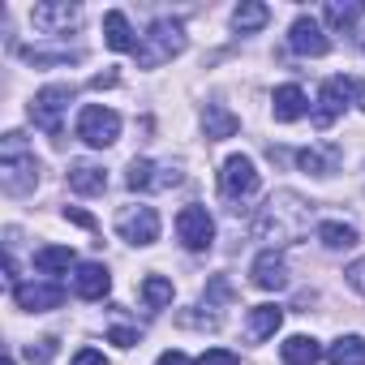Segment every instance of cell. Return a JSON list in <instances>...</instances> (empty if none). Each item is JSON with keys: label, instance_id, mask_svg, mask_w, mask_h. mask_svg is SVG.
<instances>
[{"label": "cell", "instance_id": "obj_14", "mask_svg": "<svg viewBox=\"0 0 365 365\" xmlns=\"http://www.w3.org/2000/svg\"><path fill=\"white\" fill-rule=\"evenodd\" d=\"M250 279H254V288H262V292L288 288V262H284V254H279V250H262V254L254 258V267H250Z\"/></svg>", "mask_w": 365, "mask_h": 365}, {"label": "cell", "instance_id": "obj_32", "mask_svg": "<svg viewBox=\"0 0 365 365\" xmlns=\"http://www.w3.org/2000/svg\"><path fill=\"white\" fill-rule=\"evenodd\" d=\"M73 365H112V361H108L99 348H78V352H73Z\"/></svg>", "mask_w": 365, "mask_h": 365}, {"label": "cell", "instance_id": "obj_39", "mask_svg": "<svg viewBox=\"0 0 365 365\" xmlns=\"http://www.w3.org/2000/svg\"><path fill=\"white\" fill-rule=\"evenodd\" d=\"M361 108H365V91H361Z\"/></svg>", "mask_w": 365, "mask_h": 365}, {"label": "cell", "instance_id": "obj_35", "mask_svg": "<svg viewBox=\"0 0 365 365\" xmlns=\"http://www.w3.org/2000/svg\"><path fill=\"white\" fill-rule=\"evenodd\" d=\"M155 365H194V361L180 352V348H172V352H159V361H155Z\"/></svg>", "mask_w": 365, "mask_h": 365}, {"label": "cell", "instance_id": "obj_31", "mask_svg": "<svg viewBox=\"0 0 365 365\" xmlns=\"http://www.w3.org/2000/svg\"><path fill=\"white\" fill-rule=\"evenodd\" d=\"M26 356H31V361H52V356H56V339L48 335V339H39V348L31 344V348H26Z\"/></svg>", "mask_w": 365, "mask_h": 365}, {"label": "cell", "instance_id": "obj_13", "mask_svg": "<svg viewBox=\"0 0 365 365\" xmlns=\"http://www.w3.org/2000/svg\"><path fill=\"white\" fill-rule=\"evenodd\" d=\"M14 301H18V309H26V314H43V309H56V305L65 301V288H61L56 279L18 284V288H14Z\"/></svg>", "mask_w": 365, "mask_h": 365}, {"label": "cell", "instance_id": "obj_5", "mask_svg": "<svg viewBox=\"0 0 365 365\" xmlns=\"http://www.w3.org/2000/svg\"><path fill=\"white\" fill-rule=\"evenodd\" d=\"M176 241L185 245L190 254L211 250V245H215V220H211V211L198 207V202L180 207V215H176Z\"/></svg>", "mask_w": 365, "mask_h": 365}, {"label": "cell", "instance_id": "obj_2", "mask_svg": "<svg viewBox=\"0 0 365 365\" xmlns=\"http://www.w3.org/2000/svg\"><path fill=\"white\" fill-rule=\"evenodd\" d=\"M0 185H5V194L22 198L39 185V159L35 150L26 146L22 133H5L0 138Z\"/></svg>", "mask_w": 365, "mask_h": 365}, {"label": "cell", "instance_id": "obj_15", "mask_svg": "<svg viewBox=\"0 0 365 365\" xmlns=\"http://www.w3.org/2000/svg\"><path fill=\"white\" fill-rule=\"evenodd\" d=\"M73 292H78L82 301H103V297L112 292L108 267H103V262H82V267L73 271Z\"/></svg>", "mask_w": 365, "mask_h": 365}, {"label": "cell", "instance_id": "obj_11", "mask_svg": "<svg viewBox=\"0 0 365 365\" xmlns=\"http://www.w3.org/2000/svg\"><path fill=\"white\" fill-rule=\"evenodd\" d=\"M82 22V9L69 5V0H43V5L31 9V26L39 35H69Z\"/></svg>", "mask_w": 365, "mask_h": 365}, {"label": "cell", "instance_id": "obj_34", "mask_svg": "<svg viewBox=\"0 0 365 365\" xmlns=\"http://www.w3.org/2000/svg\"><path fill=\"white\" fill-rule=\"evenodd\" d=\"M112 344L133 348V344H138V331H133V327H112Z\"/></svg>", "mask_w": 365, "mask_h": 365}, {"label": "cell", "instance_id": "obj_36", "mask_svg": "<svg viewBox=\"0 0 365 365\" xmlns=\"http://www.w3.org/2000/svg\"><path fill=\"white\" fill-rule=\"evenodd\" d=\"M65 220H69V224H78V228H95V220H91L86 211H78V207H65Z\"/></svg>", "mask_w": 365, "mask_h": 365}, {"label": "cell", "instance_id": "obj_37", "mask_svg": "<svg viewBox=\"0 0 365 365\" xmlns=\"http://www.w3.org/2000/svg\"><path fill=\"white\" fill-rule=\"evenodd\" d=\"M91 86H95V91H103V86H116V73H99Z\"/></svg>", "mask_w": 365, "mask_h": 365}, {"label": "cell", "instance_id": "obj_23", "mask_svg": "<svg viewBox=\"0 0 365 365\" xmlns=\"http://www.w3.org/2000/svg\"><path fill=\"white\" fill-rule=\"evenodd\" d=\"M318 241H322L327 250H352V245H356V228L344 224V220H322V224H318Z\"/></svg>", "mask_w": 365, "mask_h": 365}, {"label": "cell", "instance_id": "obj_6", "mask_svg": "<svg viewBox=\"0 0 365 365\" xmlns=\"http://www.w3.org/2000/svg\"><path fill=\"white\" fill-rule=\"evenodd\" d=\"M78 138H82L86 146L103 150V146H112V142L120 138V116H116L112 108H103V103H86V108L78 112Z\"/></svg>", "mask_w": 365, "mask_h": 365}, {"label": "cell", "instance_id": "obj_1", "mask_svg": "<svg viewBox=\"0 0 365 365\" xmlns=\"http://www.w3.org/2000/svg\"><path fill=\"white\" fill-rule=\"evenodd\" d=\"M309 224H314V207H309L301 194L279 190V194H271V202L258 211V220H254V237L267 241V250H279V245L301 241V237L309 232Z\"/></svg>", "mask_w": 365, "mask_h": 365}, {"label": "cell", "instance_id": "obj_38", "mask_svg": "<svg viewBox=\"0 0 365 365\" xmlns=\"http://www.w3.org/2000/svg\"><path fill=\"white\" fill-rule=\"evenodd\" d=\"M5 365H18V361H14V356H5Z\"/></svg>", "mask_w": 365, "mask_h": 365}, {"label": "cell", "instance_id": "obj_25", "mask_svg": "<svg viewBox=\"0 0 365 365\" xmlns=\"http://www.w3.org/2000/svg\"><path fill=\"white\" fill-rule=\"evenodd\" d=\"M331 365H365V339L361 335H339L327 352Z\"/></svg>", "mask_w": 365, "mask_h": 365}, {"label": "cell", "instance_id": "obj_28", "mask_svg": "<svg viewBox=\"0 0 365 365\" xmlns=\"http://www.w3.org/2000/svg\"><path fill=\"white\" fill-rule=\"evenodd\" d=\"M22 56H26L31 65H73V61H82V48H78V52H69V48H56V52H43V48H22Z\"/></svg>", "mask_w": 365, "mask_h": 365}, {"label": "cell", "instance_id": "obj_26", "mask_svg": "<svg viewBox=\"0 0 365 365\" xmlns=\"http://www.w3.org/2000/svg\"><path fill=\"white\" fill-rule=\"evenodd\" d=\"M267 18H271V9H267V5H258V0H245V5H237V9H232V26H237L241 35L262 31V26H267Z\"/></svg>", "mask_w": 365, "mask_h": 365}, {"label": "cell", "instance_id": "obj_30", "mask_svg": "<svg viewBox=\"0 0 365 365\" xmlns=\"http://www.w3.org/2000/svg\"><path fill=\"white\" fill-rule=\"evenodd\" d=\"M194 365H241V356H237V352H228V348H207Z\"/></svg>", "mask_w": 365, "mask_h": 365}, {"label": "cell", "instance_id": "obj_7", "mask_svg": "<svg viewBox=\"0 0 365 365\" xmlns=\"http://www.w3.org/2000/svg\"><path fill=\"white\" fill-rule=\"evenodd\" d=\"M352 95H356V82L352 78H327L322 91H318V103H314V125L318 129H331L344 116V108L352 103Z\"/></svg>", "mask_w": 365, "mask_h": 365}, {"label": "cell", "instance_id": "obj_29", "mask_svg": "<svg viewBox=\"0 0 365 365\" xmlns=\"http://www.w3.org/2000/svg\"><path fill=\"white\" fill-rule=\"evenodd\" d=\"M356 5H339V0H331L327 5V22L335 26V31H348V35H356Z\"/></svg>", "mask_w": 365, "mask_h": 365}, {"label": "cell", "instance_id": "obj_19", "mask_svg": "<svg viewBox=\"0 0 365 365\" xmlns=\"http://www.w3.org/2000/svg\"><path fill=\"white\" fill-rule=\"evenodd\" d=\"M103 39L112 52H138V39H133V26L120 9H108L103 14Z\"/></svg>", "mask_w": 365, "mask_h": 365}, {"label": "cell", "instance_id": "obj_4", "mask_svg": "<svg viewBox=\"0 0 365 365\" xmlns=\"http://www.w3.org/2000/svg\"><path fill=\"white\" fill-rule=\"evenodd\" d=\"M69 103H73V86H65V82H56V86H43V91H35V99H31V120L43 129V133H52V138H61V116L69 112Z\"/></svg>", "mask_w": 365, "mask_h": 365}, {"label": "cell", "instance_id": "obj_24", "mask_svg": "<svg viewBox=\"0 0 365 365\" xmlns=\"http://www.w3.org/2000/svg\"><path fill=\"white\" fill-rule=\"evenodd\" d=\"M73 262H78V258H73L69 245H43V250L35 254V267H39L43 275H65Z\"/></svg>", "mask_w": 365, "mask_h": 365}, {"label": "cell", "instance_id": "obj_33", "mask_svg": "<svg viewBox=\"0 0 365 365\" xmlns=\"http://www.w3.org/2000/svg\"><path fill=\"white\" fill-rule=\"evenodd\" d=\"M348 284H352V288L365 297V258H356V262L348 267Z\"/></svg>", "mask_w": 365, "mask_h": 365}, {"label": "cell", "instance_id": "obj_27", "mask_svg": "<svg viewBox=\"0 0 365 365\" xmlns=\"http://www.w3.org/2000/svg\"><path fill=\"white\" fill-rule=\"evenodd\" d=\"M172 297H176L172 279H163V275H146V279H142V301H146L150 309H163V305H172Z\"/></svg>", "mask_w": 365, "mask_h": 365}, {"label": "cell", "instance_id": "obj_9", "mask_svg": "<svg viewBox=\"0 0 365 365\" xmlns=\"http://www.w3.org/2000/svg\"><path fill=\"white\" fill-rule=\"evenodd\" d=\"M220 190L224 198L241 202V198H254L258 194V168L250 155H228L224 159V172H220Z\"/></svg>", "mask_w": 365, "mask_h": 365}, {"label": "cell", "instance_id": "obj_8", "mask_svg": "<svg viewBox=\"0 0 365 365\" xmlns=\"http://www.w3.org/2000/svg\"><path fill=\"white\" fill-rule=\"evenodd\" d=\"M116 232H120V241H129V245H155L159 241V211L155 207H120V215H116Z\"/></svg>", "mask_w": 365, "mask_h": 365}, {"label": "cell", "instance_id": "obj_16", "mask_svg": "<svg viewBox=\"0 0 365 365\" xmlns=\"http://www.w3.org/2000/svg\"><path fill=\"white\" fill-rule=\"evenodd\" d=\"M305 112H309V99H305V91H301L297 82L275 86V95H271V116H275L279 125H292V120H301Z\"/></svg>", "mask_w": 365, "mask_h": 365}, {"label": "cell", "instance_id": "obj_21", "mask_svg": "<svg viewBox=\"0 0 365 365\" xmlns=\"http://www.w3.org/2000/svg\"><path fill=\"white\" fill-rule=\"evenodd\" d=\"M202 129H207L211 142H220V138H232V133L241 129V120H237L224 103H207V112H202Z\"/></svg>", "mask_w": 365, "mask_h": 365}, {"label": "cell", "instance_id": "obj_17", "mask_svg": "<svg viewBox=\"0 0 365 365\" xmlns=\"http://www.w3.org/2000/svg\"><path fill=\"white\" fill-rule=\"evenodd\" d=\"M339 146H305V150H297V163H301V172H314V176H335L339 172Z\"/></svg>", "mask_w": 365, "mask_h": 365}, {"label": "cell", "instance_id": "obj_20", "mask_svg": "<svg viewBox=\"0 0 365 365\" xmlns=\"http://www.w3.org/2000/svg\"><path fill=\"white\" fill-rule=\"evenodd\" d=\"M279 356H284V365H318L322 361V344L314 335H292V339H284Z\"/></svg>", "mask_w": 365, "mask_h": 365}, {"label": "cell", "instance_id": "obj_22", "mask_svg": "<svg viewBox=\"0 0 365 365\" xmlns=\"http://www.w3.org/2000/svg\"><path fill=\"white\" fill-rule=\"evenodd\" d=\"M284 327V309L279 305H254L250 309V335L254 339H271Z\"/></svg>", "mask_w": 365, "mask_h": 365}, {"label": "cell", "instance_id": "obj_10", "mask_svg": "<svg viewBox=\"0 0 365 365\" xmlns=\"http://www.w3.org/2000/svg\"><path fill=\"white\" fill-rule=\"evenodd\" d=\"M125 185L133 194H146V190H172L180 185V168L172 163H155V159H133L129 172H125Z\"/></svg>", "mask_w": 365, "mask_h": 365}, {"label": "cell", "instance_id": "obj_18", "mask_svg": "<svg viewBox=\"0 0 365 365\" xmlns=\"http://www.w3.org/2000/svg\"><path fill=\"white\" fill-rule=\"evenodd\" d=\"M65 180H69L73 194H103V190H108V172L95 168V163H86V159H82V163H69Z\"/></svg>", "mask_w": 365, "mask_h": 365}, {"label": "cell", "instance_id": "obj_3", "mask_svg": "<svg viewBox=\"0 0 365 365\" xmlns=\"http://www.w3.org/2000/svg\"><path fill=\"white\" fill-rule=\"evenodd\" d=\"M180 52H185V26H180L176 18H155L146 26V35H138V52L133 56H138L142 69H159V65H168Z\"/></svg>", "mask_w": 365, "mask_h": 365}, {"label": "cell", "instance_id": "obj_12", "mask_svg": "<svg viewBox=\"0 0 365 365\" xmlns=\"http://www.w3.org/2000/svg\"><path fill=\"white\" fill-rule=\"evenodd\" d=\"M288 48H292L297 56H327V52H331V39H327L322 22H318L314 14H301V18L292 22V31H288Z\"/></svg>", "mask_w": 365, "mask_h": 365}]
</instances>
